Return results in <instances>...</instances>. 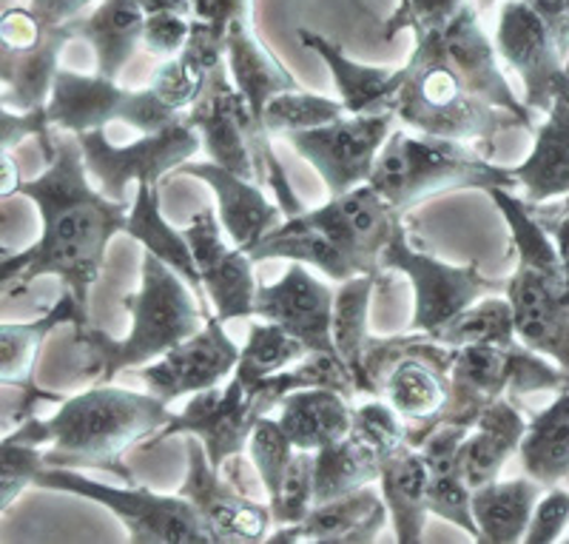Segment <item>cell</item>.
<instances>
[{
	"instance_id": "cell-13",
	"label": "cell",
	"mask_w": 569,
	"mask_h": 544,
	"mask_svg": "<svg viewBox=\"0 0 569 544\" xmlns=\"http://www.w3.org/2000/svg\"><path fill=\"white\" fill-rule=\"evenodd\" d=\"M393 111H373V115H345L333 123L317 129L293 131L288 137L291 149L308 160L328 186L330 197L345 195L350 188L370 180L376 157L385 140L396 129Z\"/></svg>"
},
{
	"instance_id": "cell-44",
	"label": "cell",
	"mask_w": 569,
	"mask_h": 544,
	"mask_svg": "<svg viewBox=\"0 0 569 544\" xmlns=\"http://www.w3.org/2000/svg\"><path fill=\"white\" fill-rule=\"evenodd\" d=\"M313 467H317V451H299L293 454L291 465L284 471L279 496L271 505L273 527L297 525L313 507Z\"/></svg>"
},
{
	"instance_id": "cell-5",
	"label": "cell",
	"mask_w": 569,
	"mask_h": 544,
	"mask_svg": "<svg viewBox=\"0 0 569 544\" xmlns=\"http://www.w3.org/2000/svg\"><path fill=\"white\" fill-rule=\"evenodd\" d=\"M390 111L399 123L421 135L447 140H476L492 146L498 135L527 129L516 115L481 100L453 66L441 58L433 34H416L410 60L405 63V83L396 91Z\"/></svg>"
},
{
	"instance_id": "cell-22",
	"label": "cell",
	"mask_w": 569,
	"mask_h": 544,
	"mask_svg": "<svg viewBox=\"0 0 569 544\" xmlns=\"http://www.w3.org/2000/svg\"><path fill=\"white\" fill-rule=\"evenodd\" d=\"M390 511L382 491L365 485L353 493H345L339 500L325 505H313L311 513L297 525L273 527L268 542H311V544H368L379 538L388 525Z\"/></svg>"
},
{
	"instance_id": "cell-16",
	"label": "cell",
	"mask_w": 569,
	"mask_h": 544,
	"mask_svg": "<svg viewBox=\"0 0 569 544\" xmlns=\"http://www.w3.org/2000/svg\"><path fill=\"white\" fill-rule=\"evenodd\" d=\"M237 363H240V348L226 334V319L213 314L194 337L166 350L160 359L146 365L140 376L151 394L174 402L186 394H200L222 385L233 374Z\"/></svg>"
},
{
	"instance_id": "cell-49",
	"label": "cell",
	"mask_w": 569,
	"mask_h": 544,
	"mask_svg": "<svg viewBox=\"0 0 569 544\" xmlns=\"http://www.w3.org/2000/svg\"><path fill=\"white\" fill-rule=\"evenodd\" d=\"M563 211H567V215H563L556 226H550V231H552V243H556L558 248V257H561L563 271H567L569 277V208H563Z\"/></svg>"
},
{
	"instance_id": "cell-35",
	"label": "cell",
	"mask_w": 569,
	"mask_h": 544,
	"mask_svg": "<svg viewBox=\"0 0 569 544\" xmlns=\"http://www.w3.org/2000/svg\"><path fill=\"white\" fill-rule=\"evenodd\" d=\"M126 234L134 237L146 251L157 254L162 263H169L188 286L194 288V294L206 297L200 283V274H197L194 251H191V243H188L186 231H177L166 222L160 211V188L154 186H137L134 202L129 208V222H126Z\"/></svg>"
},
{
	"instance_id": "cell-30",
	"label": "cell",
	"mask_w": 569,
	"mask_h": 544,
	"mask_svg": "<svg viewBox=\"0 0 569 544\" xmlns=\"http://www.w3.org/2000/svg\"><path fill=\"white\" fill-rule=\"evenodd\" d=\"M74 38L86 40L94 49L98 75L114 78L134 58L146 32V9L137 0H100L91 14H80L74 23Z\"/></svg>"
},
{
	"instance_id": "cell-50",
	"label": "cell",
	"mask_w": 569,
	"mask_h": 544,
	"mask_svg": "<svg viewBox=\"0 0 569 544\" xmlns=\"http://www.w3.org/2000/svg\"><path fill=\"white\" fill-rule=\"evenodd\" d=\"M146 14L149 12H162V9H174V12H186L191 14V3L188 0H137Z\"/></svg>"
},
{
	"instance_id": "cell-29",
	"label": "cell",
	"mask_w": 569,
	"mask_h": 544,
	"mask_svg": "<svg viewBox=\"0 0 569 544\" xmlns=\"http://www.w3.org/2000/svg\"><path fill=\"white\" fill-rule=\"evenodd\" d=\"M226 60V34L208 27L206 20L191 18V38L186 49L169 58L151 78V91L169 109L186 115L200 100L213 66Z\"/></svg>"
},
{
	"instance_id": "cell-48",
	"label": "cell",
	"mask_w": 569,
	"mask_h": 544,
	"mask_svg": "<svg viewBox=\"0 0 569 544\" xmlns=\"http://www.w3.org/2000/svg\"><path fill=\"white\" fill-rule=\"evenodd\" d=\"M91 0H32V14L43 27H69L83 14Z\"/></svg>"
},
{
	"instance_id": "cell-45",
	"label": "cell",
	"mask_w": 569,
	"mask_h": 544,
	"mask_svg": "<svg viewBox=\"0 0 569 544\" xmlns=\"http://www.w3.org/2000/svg\"><path fill=\"white\" fill-rule=\"evenodd\" d=\"M465 3L470 0H401L399 9L385 23V38L393 40L399 32H441V29L456 18Z\"/></svg>"
},
{
	"instance_id": "cell-12",
	"label": "cell",
	"mask_w": 569,
	"mask_h": 544,
	"mask_svg": "<svg viewBox=\"0 0 569 544\" xmlns=\"http://www.w3.org/2000/svg\"><path fill=\"white\" fill-rule=\"evenodd\" d=\"M382 266L401 271L413 286V323L410 328L433 334L441 325L459 317L465 308L490 294H505L507 283L490 279L479 271V263L450 266L410 246L405 226L396 228L382 254Z\"/></svg>"
},
{
	"instance_id": "cell-25",
	"label": "cell",
	"mask_w": 569,
	"mask_h": 544,
	"mask_svg": "<svg viewBox=\"0 0 569 544\" xmlns=\"http://www.w3.org/2000/svg\"><path fill=\"white\" fill-rule=\"evenodd\" d=\"M379 491L388 502L396 542L419 544L430 513V471L421 447L405 442L385 456L379 467Z\"/></svg>"
},
{
	"instance_id": "cell-9",
	"label": "cell",
	"mask_w": 569,
	"mask_h": 544,
	"mask_svg": "<svg viewBox=\"0 0 569 544\" xmlns=\"http://www.w3.org/2000/svg\"><path fill=\"white\" fill-rule=\"evenodd\" d=\"M34 482L52 487V491H66L100 502L106 511H111L123 522L134 544H213L202 518L180 493L162 496V493H151L149 487L140 485H103V482L86 479L69 467L40 471Z\"/></svg>"
},
{
	"instance_id": "cell-2",
	"label": "cell",
	"mask_w": 569,
	"mask_h": 544,
	"mask_svg": "<svg viewBox=\"0 0 569 544\" xmlns=\"http://www.w3.org/2000/svg\"><path fill=\"white\" fill-rule=\"evenodd\" d=\"M169 419V402L151 390L140 394L98 383L86 394L66 399L52 419L38 422L32 428L38 431L34 442H54L52 451L43 456L46 465H89L134 482L120 456L160 434Z\"/></svg>"
},
{
	"instance_id": "cell-18",
	"label": "cell",
	"mask_w": 569,
	"mask_h": 544,
	"mask_svg": "<svg viewBox=\"0 0 569 544\" xmlns=\"http://www.w3.org/2000/svg\"><path fill=\"white\" fill-rule=\"evenodd\" d=\"M333 297L328 283L313 277L305 263H291L284 277L273 286H257L253 317L277 323L297 337L311 354H337L330 337Z\"/></svg>"
},
{
	"instance_id": "cell-17",
	"label": "cell",
	"mask_w": 569,
	"mask_h": 544,
	"mask_svg": "<svg viewBox=\"0 0 569 544\" xmlns=\"http://www.w3.org/2000/svg\"><path fill=\"white\" fill-rule=\"evenodd\" d=\"M186 237L194 251L197 274L202 291L211 299L213 314L220 319H251L257 283H253L251 254L222 240V226L211 208H202L188 222Z\"/></svg>"
},
{
	"instance_id": "cell-4",
	"label": "cell",
	"mask_w": 569,
	"mask_h": 544,
	"mask_svg": "<svg viewBox=\"0 0 569 544\" xmlns=\"http://www.w3.org/2000/svg\"><path fill=\"white\" fill-rule=\"evenodd\" d=\"M490 197L505 215L518 254V266L505 288L518 343L558 359L569 374V277L556 243L510 188H492Z\"/></svg>"
},
{
	"instance_id": "cell-20",
	"label": "cell",
	"mask_w": 569,
	"mask_h": 544,
	"mask_svg": "<svg viewBox=\"0 0 569 544\" xmlns=\"http://www.w3.org/2000/svg\"><path fill=\"white\" fill-rule=\"evenodd\" d=\"M311 215L362 263L370 277L382 279L388 271L382 254L401 226V211L393 202L385 200L370 182H362L345 195H333L325 206L311 208Z\"/></svg>"
},
{
	"instance_id": "cell-36",
	"label": "cell",
	"mask_w": 569,
	"mask_h": 544,
	"mask_svg": "<svg viewBox=\"0 0 569 544\" xmlns=\"http://www.w3.org/2000/svg\"><path fill=\"white\" fill-rule=\"evenodd\" d=\"M527 476L552 487L569 473V388L550 408L527 422L525 439L518 447Z\"/></svg>"
},
{
	"instance_id": "cell-32",
	"label": "cell",
	"mask_w": 569,
	"mask_h": 544,
	"mask_svg": "<svg viewBox=\"0 0 569 544\" xmlns=\"http://www.w3.org/2000/svg\"><path fill=\"white\" fill-rule=\"evenodd\" d=\"M512 177L525 188V202L569 197V95L552 103L550 117L538 126L536 149Z\"/></svg>"
},
{
	"instance_id": "cell-31",
	"label": "cell",
	"mask_w": 569,
	"mask_h": 544,
	"mask_svg": "<svg viewBox=\"0 0 569 544\" xmlns=\"http://www.w3.org/2000/svg\"><path fill=\"white\" fill-rule=\"evenodd\" d=\"M277 408L279 425L299 451H319L330 442L345 439L353 425L350 396L333 388H297Z\"/></svg>"
},
{
	"instance_id": "cell-7",
	"label": "cell",
	"mask_w": 569,
	"mask_h": 544,
	"mask_svg": "<svg viewBox=\"0 0 569 544\" xmlns=\"http://www.w3.org/2000/svg\"><path fill=\"white\" fill-rule=\"evenodd\" d=\"M297 388H311L302 363L266 379H246L233 370L226 388L217 385L191 394L186 408L171 416L160 434L142 442V447H157L171 436H197L206 447L208 462L220 471L228 459L246 451L253 425Z\"/></svg>"
},
{
	"instance_id": "cell-24",
	"label": "cell",
	"mask_w": 569,
	"mask_h": 544,
	"mask_svg": "<svg viewBox=\"0 0 569 544\" xmlns=\"http://www.w3.org/2000/svg\"><path fill=\"white\" fill-rule=\"evenodd\" d=\"M527 419L510 402V396L496 399L490 408L481 411L459 445V467L467 487L476 491L498 479V473L512 454H518L525 439Z\"/></svg>"
},
{
	"instance_id": "cell-47",
	"label": "cell",
	"mask_w": 569,
	"mask_h": 544,
	"mask_svg": "<svg viewBox=\"0 0 569 544\" xmlns=\"http://www.w3.org/2000/svg\"><path fill=\"white\" fill-rule=\"evenodd\" d=\"M569 522V493L550 491L543 500H538L532 511L530 527L525 533V542L530 544H550L561 536L563 525Z\"/></svg>"
},
{
	"instance_id": "cell-43",
	"label": "cell",
	"mask_w": 569,
	"mask_h": 544,
	"mask_svg": "<svg viewBox=\"0 0 569 544\" xmlns=\"http://www.w3.org/2000/svg\"><path fill=\"white\" fill-rule=\"evenodd\" d=\"M348 436L356 445L370 451L376 459H385L396 447L408 442V425L390 408V402L370 399L353 408V425H350Z\"/></svg>"
},
{
	"instance_id": "cell-14",
	"label": "cell",
	"mask_w": 569,
	"mask_h": 544,
	"mask_svg": "<svg viewBox=\"0 0 569 544\" xmlns=\"http://www.w3.org/2000/svg\"><path fill=\"white\" fill-rule=\"evenodd\" d=\"M498 58L518 72L525 83V103L532 111H550L569 95V72L563 55L530 0H507L496 29Z\"/></svg>"
},
{
	"instance_id": "cell-1",
	"label": "cell",
	"mask_w": 569,
	"mask_h": 544,
	"mask_svg": "<svg viewBox=\"0 0 569 544\" xmlns=\"http://www.w3.org/2000/svg\"><path fill=\"white\" fill-rule=\"evenodd\" d=\"M49 169L43 177L20 186L32 197L43 217V237L32 248V259L20 277L32 279L54 274L69 294L89 311V291L106 266V248L111 237L126 231L129 202L109 200L91 186L78 135L60 137L49 146Z\"/></svg>"
},
{
	"instance_id": "cell-26",
	"label": "cell",
	"mask_w": 569,
	"mask_h": 544,
	"mask_svg": "<svg viewBox=\"0 0 569 544\" xmlns=\"http://www.w3.org/2000/svg\"><path fill=\"white\" fill-rule=\"evenodd\" d=\"M299 43L322 58L337 83L339 100L348 115H373V111H390L396 91L405 83V66L401 69H379V66H362L342 52V46L328 40L325 34L299 29Z\"/></svg>"
},
{
	"instance_id": "cell-39",
	"label": "cell",
	"mask_w": 569,
	"mask_h": 544,
	"mask_svg": "<svg viewBox=\"0 0 569 544\" xmlns=\"http://www.w3.org/2000/svg\"><path fill=\"white\" fill-rule=\"evenodd\" d=\"M430 337L447 348H467V345H516V325H512V305L507 294H490L472 303L470 308L453 317Z\"/></svg>"
},
{
	"instance_id": "cell-34",
	"label": "cell",
	"mask_w": 569,
	"mask_h": 544,
	"mask_svg": "<svg viewBox=\"0 0 569 544\" xmlns=\"http://www.w3.org/2000/svg\"><path fill=\"white\" fill-rule=\"evenodd\" d=\"M382 279L370 274H356V277L339 283L337 297H333V319H330V337L337 348L339 359L348 365V370L356 379L359 394H373L365 370V350H368V311L373 291Z\"/></svg>"
},
{
	"instance_id": "cell-19",
	"label": "cell",
	"mask_w": 569,
	"mask_h": 544,
	"mask_svg": "<svg viewBox=\"0 0 569 544\" xmlns=\"http://www.w3.org/2000/svg\"><path fill=\"white\" fill-rule=\"evenodd\" d=\"M436 38L441 58L453 66L459 78L470 86L481 100L492 103L496 109H505L516 115L527 129L532 126V109L512 95V86L507 83L501 66H498V49L490 43L479 23V9L476 3H465L456 12V18L447 23L441 32H427Z\"/></svg>"
},
{
	"instance_id": "cell-15",
	"label": "cell",
	"mask_w": 569,
	"mask_h": 544,
	"mask_svg": "<svg viewBox=\"0 0 569 544\" xmlns=\"http://www.w3.org/2000/svg\"><path fill=\"white\" fill-rule=\"evenodd\" d=\"M188 473L180 496L191 502L206 531L217 542H268L273 531L271 505L251 500L246 491L222 479L208 462L206 447L197 436H186Z\"/></svg>"
},
{
	"instance_id": "cell-33",
	"label": "cell",
	"mask_w": 569,
	"mask_h": 544,
	"mask_svg": "<svg viewBox=\"0 0 569 544\" xmlns=\"http://www.w3.org/2000/svg\"><path fill=\"white\" fill-rule=\"evenodd\" d=\"M541 482L512 479L490 482L470 493L472 522L479 527V542L512 544L521 542L530 527L532 511L541 500Z\"/></svg>"
},
{
	"instance_id": "cell-41",
	"label": "cell",
	"mask_w": 569,
	"mask_h": 544,
	"mask_svg": "<svg viewBox=\"0 0 569 544\" xmlns=\"http://www.w3.org/2000/svg\"><path fill=\"white\" fill-rule=\"evenodd\" d=\"M348 115L342 100H330L311 95V91H282L277 98L268 100L262 111V126L271 135H293V131L317 129V126L333 123L339 117Z\"/></svg>"
},
{
	"instance_id": "cell-40",
	"label": "cell",
	"mask_w": 569,
	"mask_h": 544,
	"mask_svg": "<svg viewBox=\"0 0 569 544\" xmlns=\"http://www.w3.org/2000/svg\"><path fill=\"white\" fill-rule=\"evenodd\" d=\"M308 354L311 350L305 348L297 337H291L277 323L262 319L248 330V343L240 348V363L233 370L246 379H266V376L282 374L284 368L302 363Z\"/></svg>"
},
{
	"instance_id": "cell-27",
	"label": "cell",
	"mask_w": 569,
	"mask_h": 544,
	"mask_svg": "<svg viewBox=\"0 0 569 544\" xmlns=\"http://www.w3.org/2000/svg\"><path fill=\"white\" fill-rule=\"evenodd\" d=\"M226 63L233 86L242 91V98L248 100L259 123H262V111H266L268 100L282 95V91L299 89L297 78L284 72V66H279V60L259 43L251 23H248V14H240L228 23Z\"/></svg>"
},
{
	"instance_id": "cell-23",
	"label": "cell",
	"mask_w": 569,
	"mask_h": 544,
	"mask_svg": "<svg viewBox=\"0 0 569 544\" xmlns=\"http://www.w3.org/2000/svg\"><path fill=\"white\" fill-rule=\"evenodd\" d=\"M253 263L262 259H291V263H305L325 274V277L345 283L356 274H368L365 266L342 243L305 208L299 215L284 217L273 231H268L257 246L251 248Z\"/></svg>"
},
{
	"instance_id": "cell-6",
	"label": "cell",
	"mask_w": 569,
	"mask_h": 544,
	"mask_svg": "<svg viewBox=\"0 0 569 544\" xmlns=\"http://www.w3.org/2000/svg\"><path fill=\"white\" fill-rule=\"evenodd\" d=\"M370 186L393 202L401 215L441 191H487L518 186L512 169H501L472 146L433 135L393 129L376 157Z\"/></svg>"
},
{
	"instance_id": "cell-42",
	"label": "cell",
	"mask_w": 569,
	"mask_h": 544,
	"mask_svg": "<svg viewBox=\"0 0 569 544\" xmlns=\"http://www.w3.org/2000/svg\"><path fill=\"white\" fill-rule=\"evenodd\" d=\"M246 451L253 471H257L259 482H262L266 500L273 502L279 496V487H282L284 471H288L293 454H297V445L291 442V436L284 434L279 419H271V416L266 414L257 425H253Z\"/></svg>"
},
{
	"instance_id": "cell-21",
	"label": "cell",
	"mask_w": 569,
	"mask_h": 544,
	"mask_svg": "<svg viewBox=\"0 0 569 544\" xmlns=\"http://www.w3.org/2000/svg\"><path fill=\"white\" fill-rule=\"evenodd\" d=\"M177 175L197 177L211 188L217 195V206H220L217 215H220L222 231L242 251H251L268 231H273L284 220L279 202L268 200L257 180H248L220 162H182Z\"/></svg>"
},
{
	"instance_id": "cell-46",
	"label": "cell",
	"mask_w": 569,
	"mask_h": 544,
	"mask_svg": "<svg viewBox=\"0 0 569 544\" xmlns=\"http://www.w3.org/2000/svg\"><path fill=\"white\" fill-rule=\"evenodd\" d=\"M191 38V14L162 9V12L146 14V32H142V46L151 55L160 58H174L186 49Z\"/></svg>"
},
{
	"instance_id": "cell-8",
	"label": "cell",
	"mask_w": 569,
	"mask_h": 544,
	"mask_svg": "<svg viewBox=\"0 0 569 544\" xmlns=\"http://www.w3.org/2000/svg\"><path fill=\"white\" fill-rule=\"evenodd\" d=\"M567 376L536 357L527 345H467L456 348L450 368V399L439 414V422H456L472 428L481 411L510 394L558 388Z\"/></svg>"
},
{
	"instance_id": "cell-28",
	"label": "cell",
	"mask_w": 569,
	"mask_h": 544,
	"mask_svg": "<svg viewBox=\"0 0 569 544\" xmlns=\"http://www.w3.org/2000/svg\"><path fill=\"white\" fill-rule=\"evenodd\" d=\"M467 431H470L467 425L441 422L419 447L427 459V471H430V513L445 522H453L472 538H479V527L470 513L472 491L467 487L459 467V445Z\"/></svg>"
},
{
	"instance_id": "cell-11",
	"label": "cell",
	"mask_w": 569,
	"mask_h": 544,
	"mask_svg": "<svg viewBox=\"0 0 569 544\" xmlns=\"http://www.w3.org/2000/svg\"><path fill=\"white\" fill-rule=\"evenodd\" d=\"M43 111L49 123L60 126L71 135L106 129L111 120H123L140 135H151V131L166 129L182 117L180 111L162 103L151 91V86L131 91L117 86L114 78L60 72V69L54 75L49 103Z\"/></svg>"
},
{
	"instance_id": "cell-3",
	"label": "cell",
	"mask_w": 569,
	"mask_h": 544,
	"mask_svg": "<svg viewBox=\"0 0 569 544\" xmlns=\"http://www.w3.org/2000/svg\"><path fill=\"white\" fill-rule=\"evenodd\" d=\"M140 274V288L123 297L131 314L129 337L111 339L89 323L78 328V343L86 350V374L98 383H111L123 370L154 363L182 339L194 337L208 319L194 288L157 254H142Z\"/></svg>"
},
{
	"instance_id": "cell-10",
	"label": "cell",
	"mask_w": 569,
	"mask_h": 544,
	"mask_svg": "<svg viewBox=\"0 0 569 544\" xmlns=\"http://www.w3.org/2000/svg\"><path fill=\"white\" fill-rule=\"evenodd\" d=\"M80 151H83L86 171L109 200H126V188L154 186L160 188L162 177L174 175L182 162H188L202 146V137L194 126L188 123L186 115L171 126L129 146H114L106 137V129L83 131L78 135Z\"/></svg>"
},
{
	"instance_id": "cell-38",
	"label": "cell",
	"mask_w": 569,
	"mask_h": 544,
	"mask_svg": "<svg viewBox=\"0 0 569 544\" xmlns=\"http://www.w3.org/2000/svg\"><path fill=\"white\" fill-rule=\"evenodd\" d=\"M80 325L89 323V311L78 299L66 291V297L54 305L49 317L38 319V323L27 325H0V379L7 383H18L32 368V359L38 354V345L54 325Z\"/></svg>"
},
{
	"instance_id": "cell-51",
	"label": "cell",
	"mask_w": 569,
	"mask_h": 544,
	"mask_svg": "<svg viewBox=\"0 0 569 544\" xmlns=\"http://www.w3.org/2000/svg\"><path fill=\"white\" fill-rule=\"evenodd\" d=\"M18 182V171H14L12 160L0 151V191H9Z\"/></svg>"
},
{
	"instance_id": "cell-37",
	"label": "cell",
	"mask_w": 569,
	"mask_h": 544,
	"mask_svg": "<svg viewBox=\"0 0 569 544\" xmlns=\"http://www.w3.org/2000/svg\"><path fill=\"white\" fill-rule=\"evenodd\" d=\"M379 467H382V459H376L370 451L356 445L350 436L319 447L317 467H313V505H325L345 493L373 485L379 482Z\"/></svg>"
}]
</instances>
